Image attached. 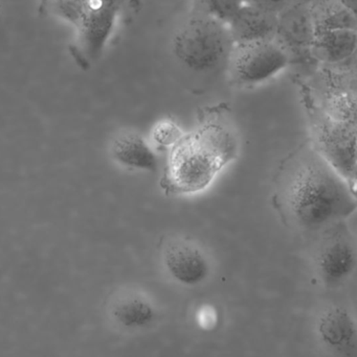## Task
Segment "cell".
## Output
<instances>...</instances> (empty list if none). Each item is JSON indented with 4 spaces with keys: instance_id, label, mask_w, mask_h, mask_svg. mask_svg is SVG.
Segmentation results:
<instances>
[{
    "instance_id": "cell-1",
    "label": "cell",
    "mask_w": 357,
    "mask_h": 357,
    "mask_svg": "<svg viewBox=\"0 0 357 357\" xmlns=\"http://www.w3.org/2000/svg\"><path fill=\"white\" fill-rule=\"evenodd\" d=\"M276 199L285 220L304 232H322L356 209V190L312 146H303L283 163Z\"/></svg>"
},
{
    "instance_id": "cell-2",
    "label": "cell",
    "mask_w": 357,
    "mask_h": 357,
    "mask_svg": "<svg viewBox=\"0 0 357 357\" xmlns=\"http://www.w3.org/2000/svg\"><path fill=\"white\" fill-rule=\"evenodd\" d=\"M237 151L238 142L230 126L218 117L209 119L168 152L161 186L175 195L203 192L234 160Z\"/></svg>"
},
{
    "instance_id": "cell-3",
    "label": "cell",
    "mask_w": 357,
    "mask_h": 357,
    "mask_svg": "<svg viewBox=\"0 0 357 357\" xmlns=\"http://www.w3.org/2000/svg\"><path fill=\"white\" fill-rule=\"evenodd\" d=\"M234 45L228 25L196 12L176 31L172 52L182 69L205 77L228 68Z\"/></svg>"
},
{
    "instance_id": "cell-4",
    "label": "cell",
    "mask_w": 357,
    "mask_h": 357,
    "mask_svg": "<svg viewBox=\"0 0 357 357\" xmlns=\"http://www.w3.org/2000/svg\"><path fill=\"white\" fill-rule=\"evenodd\" d=\"M302 94L312 149L356 190V125L337 121L325 112L309 87L302 86Z\"/></svg>"
},
{
    "instance_id": "cell-5",
    "label": "cell",
    "mask_w": 357,
    "mask_h": 357,
    "mask_svg": "<svg viewBox=\"0 0 357 357\" xmlns=\"http://www.w3.org/2000/svg\"><path fill=\"white\" fill-rule=\"evenodd\" d=\"M126 0H71L69 22L75 26L71 47L75 63L92 67L104 52Z\"/></svg>"
},
{
    "instance_id": "cell-6",
    "label": "cell",
    "mask_w": 357,
    "mask_h": 357,
    "mask_svg": "<svg viewBox=\"0 0 357 357\" xmlns=\"http://www.w3.org/2000/svg\"><path fill=\"white\" fill-rule=\"evenodd\" d=\"M289 66V58L286 52L272 40L236 44L226 70L236 85L255 87L270 81Z\"/></svg>"
},
{
    "instance_id": "cell-7",
    "label": "cell",
    "mask_w": 357,
    "mask_h": 357,
    "mask_svg": "<svg viewBox=\"0 0 357 357\" xmlns=\"http://www.w3.org/2000/svg\"><path fill=\"white\" fill-rule=\"evenodd\" d=\"M322 232L314 253V271L324 287L337 289L345 284L356 271V243L343 222Z\"/></svg>"
},
{
    "instance_id": "cell-8",
    "label": "cell",
    "mask_w": 357,
    "mask_h": 357,
    "mask_svg": "<svg viewBox=\"0 0 357 357\" xmlns=\"http://www.w3.org/2000/svg\"><path fill=\"white\" fill-rule=\"evenodd\" d=\"M166 274L176 284L196 287L211 276L212 264L205 250L184 237L169 239L161 251Z\"/></svg>"
},
{
    "instance_id": "cell-9",
    "label": "cell",
    "mask_w": 357,
    "mask_h": 357,
    "mask_svg": "<svg viewBox=\"0 0 357 357\" xmlns=\"http://www.w3.org/2000/svg\"><path fill=\"white\" fill-rule=\"evenodd\" d=\"M105 312L109 324L127 335L150 331L159 320L154 301L136 289H124L113 294L107 301Z\"/></svg>"
},
{
    "instance_id": "cell-10",
    "label": "cell",
    "mask_w": 357,
    "mask_h": 357,
    "mask_svg": "<svg viewBox=\"0 0 357 357\" xmlns=\"http://www.w3.org/2000/svg\"><path fill=\"white\" fill-rule=\"evenodd\" d=\"M314 33L308 4L291 2L278 15L274 41L286 52L289 65L318 63L312 54Z\"/></svg>"
},
{
    "instance_id": "cell-11",
    "label": "cell",
    "mask_w": 357,
    "mask_h": 357,
    "mask_svg": "<svg viewBox=\"0 0 357 357\" xmlns=\"http://www.w3.org/2000/svg\"><path fill=\"white\" fill-rule=\"evenodd\" d=\"M356 320L349 310L329 306L319 314L316 335L325 349L339 356H351L356 349Z\"/></svg>"
},
{
    "instance_id": "cell-12",
    "label": "cell",
    "mask_w": 357,
    "mask_h": 357,
    "mask_svg": "<svg viewBox=\"0 0 357 357\" xmlns=\"http://www.w3.org/2000/svg\"><path fill=\"white\" fill-rule=\"evenodd\" d=\"M111 159L127 171L154 174L159 171V158L150 142L133 130L119 132L109 146Z\"/></svg>"
},
{
    "instance_id": "cell-13",
    "label": "cell",
    "mask_w": 357,
    "mask_h": 357,
    "mask_svg": "<svg viewBox=\"0 0 357 357\" xmlns=\"http://www.w3.org/2000/svg\"><path fill=\"white\" fill-rule=\"evenodd\" d=\"M228 27L235 45L272 41L278 27V15L243 4Z\"/></svg>"
},
{
    "instance_id": "cell-14",
    "label": "cell",
    "mask_w": 357,
    "mask_h": 357,
    "mask_svg": "<svg viewBox=\"0 0 357 357\" xmlns=\"http://www.w3.org/2000/svg\"><path fill=\"white\" fill-rule=\"evenodd\" d=\"M356 47L357 31H320L314 33L312 54L321 64L337 66L350 62L356 56Z\"/></svg>"
},
{
    "instance_id": "cell-15",
    "label": "cell",
    "mask_w": 357,
    "mask_h": 357,
    "mask_svg": "<svg viewBox=\"0 0 357 357\" xmlns=\"http://www.w3.org/2000/svg\"><path fill=\"white\" fill-rule=\"evenodd\" d=\"M308 8L316 33L339 29L357 31L356 14L340 0H312Z\"/></svg>"
},
{
    "instance_id": "cell-16",
    "label": "cell",
    "mask_w": 357,
    "mask_h": 357,
    "mask_svg": "<svg viewBox=\"0 0 357 357\" xmlns=\"http://www.w3.org/2000/svg\"><path fill=\"white\" fill-rule=\"evenodd\" d=\"M184 135L182 128L173 119H163L153 126L149 142L155 152H169Z\"/></svg>"
},
{
    "instance_id": "cell-17",
    "label": "cell",
    "mask_w": 357,
    "mask_h": 357,
    "mask_svg": "<svg viewBox=\"0 0 357 357\" xmlns=\"http://www.w3.org/2000/svg\"><path fill=\"white\" fill-rule=\"evenodd\" d=\"M196 12L228 25L243 6L242 0H197Z\"/></svg>"
},
{
    "instance_id": "cell-18",
    "label": "cell",
    "mask_w": 357,
    "mask_h": 357,
    "mask_svg": "<svg viewBox=\"0 0 357 357\" xmlns=\"http://www.w3.org/2000/svg\"><path fill=\"white\" fill-rule=\"evenodd\" d=\"M245 6L270 13V14L279 15L284 8L291 3V0H242Z\"/></svg>"
},
{
    "instance_id": "cell-19",
    "label": "cell",
    "mask_w": 357,
    "mask_h": 357,
    "mask_svg": "<svg viewBox=\"0 0 357 357\" xmlns=\"http://www.w3.org/2000/svg\"><path fill=\"white\" fill-rule=\"evenodd\" d=\"M348 10L356 14L357 0H340Z\"/></svg>"
},
{
    "instance_id": "cell-20",
    "label": "cell",
    "mask_w": 357,
    "mask_h": 357,
    "mask_svg": "<svg viewBox=\"0 0 357 357\" xmlns=\"http://www.w3.org/2000/svg\"><path fill=\"white\" fill-rule=\"evenodd\" d=\"M291 1L299 2V3L308 4L309 3L310 1H312V0H291Z\"/></svg>"
}]
</instances>
